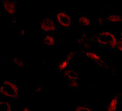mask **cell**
Listing matches in <instances>:
<instances>
[{
  "instance_id": "1",
  "label": "cell",
  "mask_w": 122,
  "mask_h": 111,
  "mask_svg": "<svg viewBox=\"0 0 122 111\" xmlns=\"http://www.w3.org/2000/svg\"><path fill=\"white\" fill-rule=\"evenodd\" d=\"M94 39L95 42L101 46L108 47L112 50L117 48V39L109 31H101L99 35L95 36Z\"/></svg>"
},
{
  "instance_id": "2",
  "label": "cell",
  "mask_w": 122,
  "mask_h": 111,
  "mask_svg": "<svg viewBox=\"0 0 122 111\" xmlns=\"http://www.w3.org/2000/svg\"><path fill=\"white\" fill-rule=\"evenodd\" d=\"M20 95L18 84L10 80H4L0 84V96L17 99Z\"/></svg>"
},
{
  "instance_id": "3",
  "label": "cell",
  "mask_w": 122,
  "mask_h": 111,
  "mask_svg": "<svg viewBox=\"0 0 122 111\" xmlns=\"http://www.w3.org/2000/svg\"><path fill=\"white\" fill-rule=\"evenodd\" d=\"M56 19L58 25L65 29H68L73 25L70 16L64 10H59L55 15Z\"/></svg>"
},
{
  "instance_id": "4",
  "label": "cell",
  "mask_w": 122,
  "mask_h": 111,
  "mask_svg": "<svg viewBox=\"0 0 122 111\" xmlns=\"http://www.w3.org/2000/svg\"><path fill=\"white\" fill-rule=\"evenodd\" d=\"M41 28L45 33L54 32L57 29V26L54 19L50 17L44 18L40 23Z\"/></svg>"
},
{
  "instance_id": "5",
  "label": "cell",
  "mask_w": 122,
  "mask_h": 111,
  "mask_svg": "<svg viewBox=\"0 0 122 111\" xmlns=\"http://www.w3.org/2000/svg\"><path fill=\"white\" fill-rule=\"evenodd\" d=\"M1 4L5 12L10 15L15 14L16 9V3L13 0H1Z\"/></svg>"
},
{
  "instance_id": "6",
  "label": "cell",
  "mask_w": 122,
  "mask_h": 111,
  "mask_svg": "<svg viewBox=\"0 0 122 111\" xmlns=\"http://www.w3.org/2000/svg\"><path fill=\"white\" fill-rule=\"evenodd\" d=\"M63 78L66 80L67 83H70L71 81L78 80L79 78L78 73L75 71L66 69L63 72Z\"/></svg>"
},
{
  "instance_id": "7",
  "label": "cell",
  "mask_w": 122,
  "mask_h": 111,
  "mask_svg": "<svg viewBox=\"0 0 122 111\" xmlns=\"http://www.w3.org/2000/svg\"><path fill=\"white\" fill-rule=\"evenodd\" d=\"M119 101L120 98L118 96H114L111 97L108 100V105L106 107L107 110V111H115L118 108Z\"/></svg>"
},
{
  "instance_id": "8",
  "label": "cell",
  "mask_w": 122,
  "mask_h": 111,
  "mask_svg": "<svg viewBox=\"0 0 122 111\" xmlns=\"http://www.w3.org/2000/svg\"><path fill=\"white\" fill-rule=\"evenodd\" d=\"M56 43L55 39L50 34H46L42 37L41 44L45 46H54Z\"/></svg>"
},
{
  "instance_id": "9",
  "label": "cell",
  "mask_w": 122,
  "mask_h": 111,
  "mask_svg": "<svg viewBox=\"0 0 122 111\" xmlns=\"http://www.w3.org/2000/svg\"><path fill=\"white\" fill-rule=\"evenodd\" d=\"M84 54L86 57L90 59L95 62L100 63L102 60L101 57L100 56V55L95 52L86 51L84 53Z\"/></svg>"
},
{
  "instance_id": "10",
  "label": "cell",
  "mask_w": 122,
  "mask_h": 111,
  "mask_svg": "<svg viewBox=\"0 0 122 111\" xmlns=\"http://www.w3.org/2000/svg\"><path fill=\"white\" fill-rule=\"evenodd\" d=\"M78 22L79 26H84V27L89 26L91 25V19L84 15H81L79 16Z\"/></svg>"
},
{
  "instance_id": "11",
  "label": "cell",
  "mask_w": 122,
  "mask_h": 111,
  "mask_svg": "<svg viewBox=\"0 0 122 111\" xmlns=\"http://www.w3.org/2000/svg\"><path fill=\"white\" fill-rule=\"evenodd\" d=\"M69 62L67 60H61L60 61L58 62V70L59 72H63V71L67 69L68 67L69 66Z\"/></svg>"
},
{
  "instance_id": "12",
  "label": "cell",
  "mask_w": 122,
  "mask_h": 111,
  "mask_svg": "<svg viewBox=\"0 0 122 111\" xmlns=\"http://www.w3.org/2000/svg\"><path fill=\"white\" fill-rule=\"evenodd\" d=\"M11 103L9 101H0V111H11Z\"/></svg>"
},
{
  "instance_id": "13",
  "label": "cell",
  "mask_w": 122,
  "mask_h": 111,
  "mask_svg": "<svg viewBox=\"0 0 122 111\" xmlns=\"http://www.w3.org/2000/svg\"><path fill=\"white\" fill-rule=\"evenodd\" d=\"M107 20L110 22L117 23L121 22L122 20V16L117 14H110L107 18Z\"/></svg>"
},
{
  "instance_id": "14",
  "label": "cell",
  "mask_w": 122,
  "mask_h": 111,
  "mask_svg": "<svg viewBox=\"0 0 122 111\" xmlns=\"http://www.w3.org/2000/svg\"><path fill=\"white\" fill-rule=\"evenodd\" d=\"M12 62L17 67H23L24 62L18 56H14L12 57Z\"/></svg>"
},
{
  "instance_id": "15",
  "label": "cell",
  "mask_w": 122,
  "mask_h": 111,
  "mask_svg": "<svg viewBox=\"0 0 122 111\" xmlns=\"http://www.w3.org/2000/svg\"><path fill=\"white\" fill-rule=\"evenodd\" d=\"M75 110L76 111H91V108L89 106L86 105H80V106H76Z\"/></svg>"
},
{
  "instance_id": "16",
  "label": "cell",
  "mask_w": 122,
  "mask_h": 111,
  "mask_svg": "<svg viewBox=\"0 0 122 111\" xmlns=\"http://www.w3.org/2000/svg\"><path fill=\"white\" fill-rule=\"evenodd\" d=\"M69 86L71 88H77L78 87V83H77V80L71 81L69 83Z\"/></svg>"
},
{
  "instance_id": "17",
  "label": "cell",
  "mask_w": 122,
  "mask_h": 111,
  "mask_svg": "<svg viewBox=\"0 0 122 111\" xmlns=\"http://www.w3.org/2000/svg\"><path fill=\"white\" fill-rule=\"evenodd\" d=\"M75 55V52H70L67 55V60L70 63L71 60L73 59V56Z\"/></svg>"
},
{
  "instance_id": "18",
  "label": "cell",
  "mask_w": 122,
  "mask_h": 111,
  "mask_svg": "<svg viewBox=\"0 0 122 111\" xmlns=\"http://www.w3.org/2000/svg\"><path fill=\"white\" fill-rule=\"evenodd\" d=\"M117 49L119 51H122V41L121 39H117Z\"/></svg>"
},
{
  "instance_id": "19",
  "label": "cell",
  "mask_w": 122,
  "mask_h": 111,
  "mask_svg": "<svg viewBox=\"0 0 122 111\" xmlns=\"http://www.w3.org/2000/svg\"><path fill=\"white\" fill-rule=\"evenodd\" d=\"M22 110H23V111H30V110H29L28 109V107H27V106H23V107L22 108Z\"/></svg>"
}]
</instances>
